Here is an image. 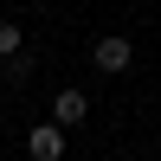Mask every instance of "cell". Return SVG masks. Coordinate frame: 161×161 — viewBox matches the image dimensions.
I'll use <instances>...</instances> for the list:
<instances>
[{"label": "cell", "mask_w": 161, "mask_h": 161, "mask_svg": "<svg viewBox=\"0 0 161 161\" xmlns=\"http://www.w3.org/2000/svg\"><path fill=\"white\" fill-rule=\"evenodd\" d=\"M90 64H97L103 77H116V71H129V64H136V45H129L123 32H110V39H97V45H90Z\"/></svg>", "instance_id": "6da1fadb"}, {"label": "cell", "mask_w": 161, "mask_h": 161, "mask_svg": "<svg viewBox=\"0 0 161 161\" xmlns=\"http://www.w3.org/2000/svg\"><path fill=\"white\" fill-rule=\"evenodd\" d=\"M26 155H32V161H64V129L39 123L32 136H26Z\"/></svg>", "instance_id": "3957f363"}, {"label": "cell", "mask_w": 161, "mask_h": 161, "mask_svg": "<svg viewBox=\"0 0 161 161\" xmlns=\"http://www.w3.org/2000/svg\"><path fill=\"white\" fill-rule=\"evenodd\" d=\"M19 45H26V32H19L13 19H0V64H13V58H19Z\"/></svg>", "instance_id": "277c9868"}, {"label": "cell", "mask_w": 161, "mask_h": 161, "mask_svg": "<svg viewBox=\"0 0 161 161\" xmlns=\"http://www.w3.org/2000/svg\"><path fill=\"white\" fill-rule=\"evenodd\" d=\"M45 123H52V129H77V123H90V97H84V90H58Z\"/></svg>", "instance_id": "7a4b0ae2"}]
</instances>
